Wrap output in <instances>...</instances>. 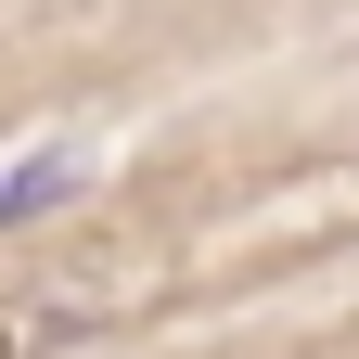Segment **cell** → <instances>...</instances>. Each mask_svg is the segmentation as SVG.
Listing matches in <instances>:
<instances>
[{
	"instance_id": "obj_1",
	"label": "cell",
	"mask_w": 359,
	"mask_h": 359,
	"mask_svg": "<svg viewBox=\"0 0 359 359\" xmlns=\"http://www.w3.org/2000/svg\"><path fill=\"white\" fill-rule=\"evenodd\" d=\"M77 180H90L77 154H26V167H13V193H0V231H39V218L77 193Z\"/></svg>"
}]
</instances>
